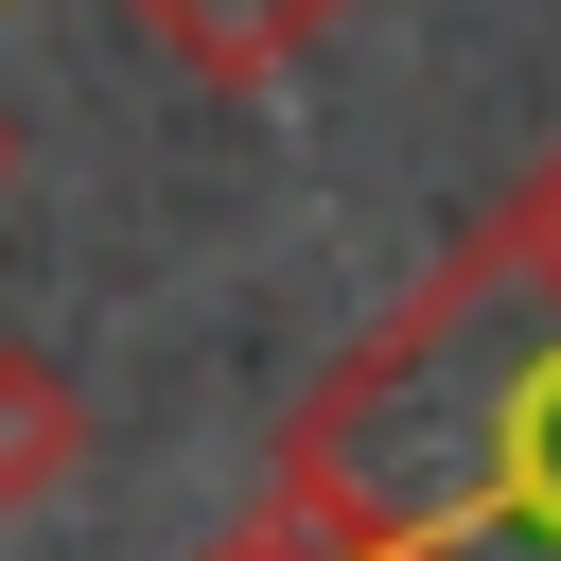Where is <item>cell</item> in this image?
Wrapping results in <instances>:
<instances>
[{"label":"cell","mask_w":561,"mask_h":561,"mask_svg":"<svg viewBox=\"0 0 561 561\" xmlns=\"http://www.w3.org/2000/svg\"><path fill=\"white\" fill-rule=\"evenodd\" d=\"M140 18H158L193 70H228V88H245V70H280V53H298L333 0H140Z\"/></svg>","instance_id":"obj_3"},{"label":"cell","mask_w":561,"mask_h":561,"mask_svg":"<svg viewBox=\"0 0 561 561\" xmlns=\"http://www.w3.org/2000/svg\"><path fill=\"white\" fill-rule=\"evenodd\" d=\"M70 456H88V403H70V368H53V351H0V508L70 491Z\"/></svg>","instance_id":"obj_2"},{"label":"cell","mask_w":561,"mask_h":561,"mask_svg":"<svg viewBox=\"0 0 561 561\" xmlns=\"http://www.w3.org/2000/svg\"><path fill=\"white\" fill-rule=\"evenodd\" d=\"M0 158H18V123H0Z\"/></svg>","instance_id":"obj_5"},{"label":"cell","mask_w":561,"mask_h":561,"mask_svg":"<svg viewBox=\"0 0 561 561\" xmlns=\"http://www.w3.org/2000/svg\"><path fill=\"white\" fill-rule=\"evenodd\" d=\"M228 561H403V543H368V526H333L316 491H280V508H263V526H245Z\"/></svg>","instance_id":"obj_4"},{"label":"cell","mask_w":561,"mask_h":561,"mask_svg":"<svg viewBox=\"0 0 561 561\" xmlns=\"http://www.w3.org/2000/svg\"><path fill=\"white\" fill-rule=\"evenodd\" d=\"M280 491L403 561H561V263L491 245L438 280L368 368H333Z\"/></svg>","instance_id":"obj_1"}]
</instances>
